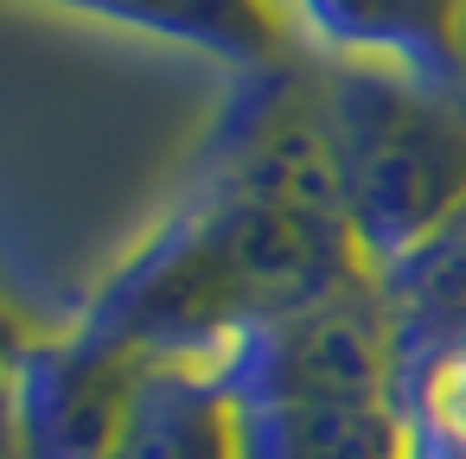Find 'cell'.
Masks as SVG:
<instances>
[{"instance_id":"6da1fadb","label":"cell","mask_w":466,"mask_h":459,"mask_svg":"<svg viewBox=\"0 0 466 459\" xmlns=\"http://www.w3.org/2000/svg\"><path fill=\"white\" fill-rule=\"evenodd\" d=\"M294 364H300L307 389H319V395H358L377 376V338L351 313H313L307 332H300V344H294Z\"/></svg>"},{"instance_id":"7a4b0ae2","label":"cell","mask_w":466,"mask_h":459,"mask_svg":"<svg viewBox=\"0 0 466 459\" xmlns=\"http://www.w3.org/2000/svg\"><path fill=\"white\" fill-rule=\"evenodd\" d=\"M428 421H434V434L447 446L466 453V351L434 370V383H428Z\"/></svg>"}]
</instances>
